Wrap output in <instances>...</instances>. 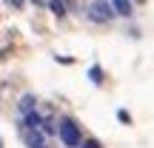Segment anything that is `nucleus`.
I'll list each match as a JSON object with an SVG mask.
<instances>
[{
  "label": "nucleus",
  "mask_w": 154,
  "mask_h": 148,
  "mask_svg": "<svg viewBox=\"0 0 154 148\" xmlns=\"http://www.w3.org/2000/svg\"><path fill=\"white\" fill-rule=\"evenodd\" d=\"M57 137H60V143L66 148H80V143H83V134L77 128V122L69 120V117L57 120Z\"/></svg>",
  "instance_id": "obj_1"
},
{
  "label": "nucleus",
  "mask_w": 154,
  "mask_h": 148,
  "mask_svg": "<svg viewBox=\"0 0 154 148\" xmlns=\"http://www.w3.org/2000/svg\"><path fill=\"white\" fill-rule=\"evenodd\" d=\"M114 9H111V3L109 0H91L88 3V20H94V23H111L114 20Z\"/></svg>",
  "instance_id": "obj_2"
},
{
  "label": "nucleus",
  "mask_w": 154,
  "mask_h": 148,
  "mask_svg": "<svg viewBox=\"0 0 154 148\" xmlns=\"http://www.w3.org/2000/svg\"><path fill=\"white\" fill-rule=\"evenodd\" d=\"M40 125H43V114H40L37 108L26 111L23 120H20V128H26V131H40Z\"/></svg>",
  "instance_id": "obj_3"
},
{
  "label": "nucleus",
  "mask_w": 154,
  "mask_h": 148,
  "mask_svg": "<svg viewBox=\"0 0 154 148\" xmlns=\"http://www.w3.org/2000/svg\"><path fill=\"white\" fill-rule=\"evenodd\" d=\"M111 9H114V14L120 17H131V0H111Z\"/></svg>",
  "instance_id": "obj_4"
},
{
  "label": "nucleus",
  "mask_w": 154,
  "mask_h": 148,
  "mask_svg": "<svg viewBox=\"0 0 154 148\" xmlns=\"http://www.w3.org/2000/svg\"><path fill=\"white\" fill-rule=\"evenodd\" d=\"M49 9L54 11L57 17H66V3H63V0H49Z\"/></svg>",
  "instance_id": "obj_5"
},
{
  "label": "nucleus",
  "mask_w": 154,
  "mask_h": 148,
  "mask_svg": "<svg viewBox=\"0 0 154 148\" xmlns=\"http://www.w3.org/2000/svg\"><path fill=\"white\" fill-rule=\"evenodd\" d=\"M34 108V97L32 94H26V97L20 100V114H26V111H32Z\"/></svg>",
  "instance_id": "obj_6"
},
{
  "label": "nucleus",
  "mask_w": 154,
  "mask_h": 148,
  "mask_svg": "<svg viewBox=\"0 0 154 148\" xmlns=\"http://www.w3.org/2000/svg\"><path fill=\"white\" fill-rule=\"evenodd\" d=\"M80 148H100V143H97V140H83Z\"/></svg>",
  "instance_id": "obj_7"
},
{
  "label": "nucleus",
  "mask_w": 154,
  "mask_h": 148,
  "mask_svg": "<svg viewBox=\"0 0 154 148\" xmlns=\"http://www.w3.org/2000/svg\"><path fill=\"white\" fill-rule=\"evenodd\" d=\"M88 74H91V80H94V83H103V80H100V77H103V74H100V68H97V66H94V68H91V71H88Z\"/></svg>",
  "instance_id": "obj_8"
},
{
  "label": "nucleus",
  "mask_w": 154,
  "mask_h": 148,
  "mask_svg": "<svg viewBox=\"0 0 154 148\" xmlns=\"http://www.w3.org/2000/svg\"><path fill=\"white\" fill-rule=\"evenodd\" d=\"M11 6H17V9H20V6H23V0H11Z\"/></svg>",
  "instance_id": "obj_9"
},
{
  "label": "nucleus",
  "mask_w": 154,
  "mask_h": 148,
  "mask_svg": "<svg viewBox=\"0 0 154 148\" xmlns=\"http://www.w3.org/2000/svg\"><path fill=\"white\" fill-rule=\"evenodd\" d=\"M32 3H37V6H40V3H43V0H32Z\"/></svg>",
  "instance_id": "obj_10"
},
{
  "label": "nucleus",
  "mask_w": 154,
  "mask_h": 148,
  "mask_svg": "<svg viewBox=\"0 0 154 148\" xmlns=\"http://www.w3.org/2000/svg\"><path fill=\"white\" fill-rule=\"evenodd\" d=\"M137 3H146V0H137Z\"/></svg>",
  "instance_id": "obj_11"
},
{
  "label": "nucleus",
  "mask_w": 154,
  "mask_h": 148,
  "mask_svg": "<svg viewBox=\"0 0 154 148\" xmlns=\"http://www.w3.org/2000/svg\"><path fill=\"white\" fill-rule=\"evenodd\" d=\"M0 148H3V143H0Z\"/></svg>",
  "instance_id": "obj_12"
}]
</instances>
